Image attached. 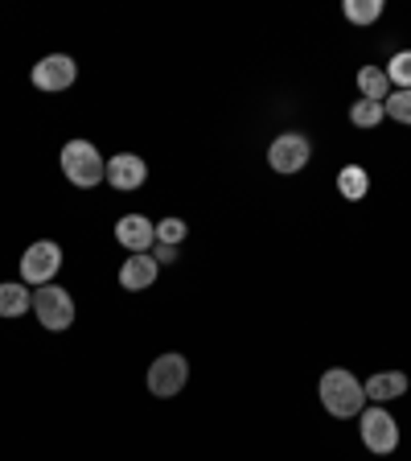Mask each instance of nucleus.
Returning a JSON list of instances; mask_svg holds the SVG:
<instances>
[{
	"label": "nucleus",
	"instance_id": "7",
	"mask_svg": "<svg viewBox=\"0 0 411 461\" xmlns=\"http://www.w3.org/2000/svg\"><path fill=\"white\" fill-rule=\"evenodd\" d=\"M185 379H190L185 355H161L153 366H148V392H153L156 400H173V395L185 387Z\"/></svg>",
	"mask_w": 411,
	"mask_h": 461
},
{
	"label": "nucleus",
	"instance_id": "19",
	"mask_svg": "<svg viewBox=\"0 0 411 461\" xmlns=\"http://www.w3.org/2000/svg\"><path fill=\"white\" fill-rule=\"evenodd\" d=\"M383 112L391 115V120H399V124H411V91H395V95H387Z\"/></svg>",
	"mask_w": 411,
	"mask_h": 461
},
{
	"label": "nucleus",
	"instance_id": "3",
	"mask_svg": "<svg viewBox=\"0 0 411 461\" xmlns=\"http://www.w3.org/2000/svg\"><path fill=\"white\" fill-rule=\"evenodd\" d=\"M33 313H38L41 330L62 334V330L75 326V297H70L67 288H58V285H41L38 293H33Z\"/></svg>",
	"mask_w": 411,
	"mask_h": 461
},
{
	"label": "nucleus",
	"instance_id": "1",
	"mask_svg": "<svg viewBox=\"0 0 411 461\" xmlns=\"http://www.w3.org/2000/svg\"><path fill=\"white\" fill-rule=\"evenodd\" d=\"M317 395H321V403H326V412L337 416V420H350V416H358L366 408V387L358 384L350 371H342V366H334V371L321 375Z\"/></svg>",
	"mask_w": 411,
	"mask_h": 461
},
{
	"label": "nucleus",
	"instance_id": "16",
	"mask_svg": "<svg viewBox=\"0 0 411 461\" xmlns=\"http://www.w3.org/2000/svg\"><path fill=\"white\" fill-rule=\"evenodd\" d=\"M342 13L350 25H374V21L383 17V0H345Z\"/></svg>",
	"mask_w": 411,
	"mask_h": 461
},
{
	"label": "nucleus",
	"instance_id": "4",
	"mask_svg": "<svg viewBox=\"0 0 411 461\" xmlns=\"http://www.w3.org/2000/svg\"><path fill=\"white\" fill-rule=\"evenodd\" d=\"M358 429H362V445L371 453H379V457L399 449V424H395V416L387 408H362L358 412Z\"/></svg>",
	"mask_w": 411,
	"mask_h": 461
},
{
	"label": "nucleus",
	"instance_id": "12",
	"mask_svg": "<svg viewBox=\"0 0 411 461\" xmlns=\"http://www.w3.org/2000/svg\"><path fill=\"white\" fill-rule=\"evenodd\" d=\"M362 387H366V400L387 403V400L407 395V375H403V371H379V375H371Z\"/></svg>",
	"mask_w": 411,
	"mask_h": 461
},
{
	"label": "nucleus",
	"instance_id": "9",
	"mask_svg": "<svg viewBox=\"0 0 411 461\" xmlns=\"http://www.w3.org/2000/svg\"><path fill=\"white\" fill-rule=\"evenodd\" d=\"M115 240L124 243L132 256H148L156 248V227L144 214H124V219L115 222Z\"/></svg>",
	"mask_w": 411,
	"mask_h": 461
},
{
	"label": "nucleus",
	"instance_id": "18",
	"mask_svg": "<svg viewBox=\"0 0 411 461\" xmlns=\"http://www.w3.org/2000/svg\"><path fill=\"white\" fill-rule=\"evenodd\" d=\"M383 70L399 91H411V50H399V54L391 58V67H383Z\"/></svg>",
	"mask_w": 411,
	"mask_h": 461
},
{
	"label": "nucleus",
	"instance_id": "10",
	"mask_svg": "<svg viewBox=\"0 0 411 461\" xmlns=\"http://www.w3.org/2000/svg\"><path fill=\"white\" fill-rule=\"evenodd\" d=\"M107 182L115 185V190H140L144 182H148V165L140 161L136 153H115L112 161H107Z\"/></svg>",
	"mask_w": 411,
	"mask_h": 461
},
{
	"label": "nucleus",
	"instance_id": "2",
	"mask_svg": "<svg viewBox=\"0 0 411 461\" xmlns=\"http://www.w3.org/2000/svg\"><path fill=\"white\" fill-rule=\"evenodd\" d=\"M62 173H67V182H75L78 190H91L107 177V161L99 157V149L91 140H70L62 144V157H58Z\"/></svg>",
	"mask_w": 411,
	"mask_h": 461
},
{
	"label": "nucleus",
	"instance_id": "5",
	"mask_svg": "<svg viewBox=\"0 0 411 461\" xmlns=\"http://www.w3.org/2000/svg\"><path fill=\"white\" fill-rule=\"evenodd\" d=\"M58 268H62V248L49 240H38L29 243L25 256H21V280L25 285H49V280L58 276Z\"/></svg>",
	"mask_w": 411,
	"mask_h": 461
},
{
	"label": "nucleus",
	"instance_id": "17",
	"mask_svg": "<svg viewBox=\"0 0 411 461\" xmlns=\"http://www.w3.org/2000/svg\"><path fill=\"white\" fill-rule=\"evenodd\" d=\"M383 104H374V99H358L354 107H350V124L354 128H379L383 124Z\"/></svg>",
	"mask_w": 411,
	"mask_h": 461
},
{
	"label": "nucleus",
	"instance_id": "8",
	"mask_svg": "<svg viewBox=\"0 0 411 461\" xmlns=\"http://www.w3.org/2000/svg\"><path fill=\"white\" fill-rule=\"evenodd\" d=\"M33 86L38 91H67V86H75V78H78V67H75V58H67V54H49V58H41L38 67H33Z\"/></svg>",
	"mask_w": 411,
	"mask_h": 461
},
{
	"label": "nucleus",
	"instance_id": "13",
	"mask_svg": "<svg viewBox=\"0 0 411 461\" xmlns=\"http://www.w3.org/2000/svg\"><path fill=\"white\" fill-rule=\"evenodd\" d=\"M366 190H371V173H366L362 165H345V169L337 173V194H342L345 202H362Z\"/></svg>",
	"mask_w": 411,
	"mask_h": 461
},
{
	"label": "nucleus",
	"instance_id": "6",
	"mask_svg": "<svg viewBox=\"0 0 411 461\" xmlns=\"http://www.w3.org/2000/svg\"><path fill=\"white\" fill-rule=\"evenodd\" d=\"M313 157V144H308L305 132H280L276 140L268 144V165L276 173H300Z\"/></svg>",
	"mask_w": 411,
	"mask_h": 461
},
{
	"label": "nucleus",
	"instance_id": "11",
	"mask_svg": "<svg viewBox=\"0 0 411 461\" xmlns=\"http://www.w3.org/2000/svg\"><path fill=\"white\" fill-rule=\"evenodd\" d=\"M156 272H161V264L153 259V251H148V256H128L124 264H120V285H124L128 293H140V288H148L156 280Z\"/></svg>",
	"mask_w": 411,
	"mask_h": 461
},
{
	"label": "nucleus",
	"instance_id": "21",
	"mask_svg": "<svg viewBox=\"0 0 411 461\" xmlns=\"http://www.w3.org/2000/svg\"><path fill=\"white\" fill-rule=\"evenodd\" d=\"M153 259H156V264H177V248H169V243H156Z\"/></svg>",
	"mask_w": 411,
	"mask_h": 461
},
{
	"label": "nucleus",
	"instance_id": "20",
	"mask_svg": "<svg viewBox=\"0 0 411 461\" xmlns=\"http://www.w3.org/2000/svg\"><path fill=\"white\" fill-rule=\"evenodd\" d=\"M182 240H185V222H182V219L156 222V243H169V248H177Z\"/></svg>",
	"mask_w": 411,
	"mask_h": 461
},
{
	"label": "nucleus",
	"instance_id": "15",
	"mask_svg": "<svg viewBox=\"0 0 411 461\" xmlns=\"http://www.w3.org/2000/svg\"><path fill=\"white\" fill-rule=\"evenodd\" d=\"M25 309H33V293L25 285H17V280L0 285V317H21Z\"/></svg>",
	"mask_w": 411,
	"mask_h": 461
},
{
	"label": "nucleus",
	"instance_id": "14",
	"mask_svg": "<svg viewBox=\"0 0 411 461\" xmlns=\"http://www.w3.org/2000/svg\"><path fill=\"white\" fill-rule=\"evenodd\" d=\"M358 91H362V99L387 104V95H391V78H387L383 67H362L358 70Z\"/></svg>",
	"mask_w": 411,
	"mask_h": 461
}]
</instances>
